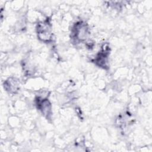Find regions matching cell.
Returning <instances> with one entry per match:
<instances>
[{
	"instance_id": "cell-1",
	"label": "cell",
	"mask_w": 152,
	"mask_h": 152,
	"mask_svg": "<svg viewBox=\"0 0 152 152\" xmlns=\"http://www.w3.org/2000/svg\"><path fill=\"white\" fill-rule=\"evenodd\" d=\"M37 33L39 38L42 39V40L45 41V40H49L51 36L49 23L48 22H45L40 24L38 26Z\"/></svg>"
},
{
	"instance_id": "cell-2",
	"label": "cell",
	"mask_w": 152,
	"mask_h": 152,
	"mask_svg": "<svg viewBox=\"0 0 152 152\" xmlns=\"http://www.w3.org/2000/svg\"><path fill=\"white\" fill-rule=\"evenodd\" d=\"M38 107L40 110H42V113L45 115H49V112L50 111V105L48 100L42 99V101H39L37 103Z\"/></svg>"
}]
</instances>
